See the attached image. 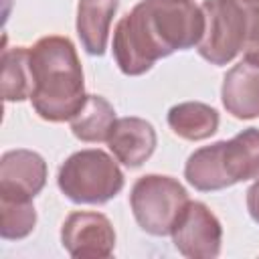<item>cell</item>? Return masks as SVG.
<instances>
[{
    "mask_svg": "<svg viewBox=\"0 0 259 259\" xmlns=\"http://www.w3.org/2000/svg\"><path fill=\"white\" fill-rule=\"evenodd\" d=\"M115 10L117 0H79L77 34L87 55L101 57L105 53Z\"/></svg>",
    "mask_w": 259,
    "mask_h": 259,
    "instance_id": "obj_12",
    "label": "cell"
},
{
    "mask_svg": "<svg viewBox=\"0 0 259 259\" xmlns=\"http://www.w3.org/2000/svg\"><path fill=\"white\" fill-rule=\"evenodd\" d=\"M247 210H249L251 219L259 225V178L247 190Z\"/></svg>",
    "mask_w": 259,
    "mask_h": 259,
    "instance_id": "obj_18",
    "label": "cell"
},
{
    "mask_svg": "<svg viewBox=\"0 0 259 259\" xmlns=\"http://www.w3.org/2000/svg\"><path fill=\"white\" fill-rule=\"evenodd\" d=\"M57 184L75 204H105L121 192L125 178L109 154L87 148L71 154L61 164Z\"/></svg>",
    "mask_w": 259,
    "mask_h": 259,
    "instance_id": "obj_4",
    "label": "cell"
},
{
    "mask_svg": "<svg viewBox=\"0 0 259 259\" xmlns=\"http://www.w3.org/2000/svg\"><path fill=\"white\" fill-rule=\"evenodd\" d=\"M166 121L178 138L188 142H200L217 134L221 119L214 107L202 101H184L168 109Z\"/></svg>",
    "mask_w": 259,
    "mask_h": 259,
    "instance_id": "obj_13",
    "label": "cell"
},
{
    "mask_svg": "<svg viewBox=\"0 0 259 259\" xmlns=\"http://www.w3.org/2000/svg\"><path fill=\"white\" fill-rule=\"evenodd\" d=\"M32 93L30 49L12 47L2 51V97L4 101H24Z\"/></svg>",
    "mask_w": 259,
    "mask_h": 259,
    "instance_id": "obj_15",
    "label": "cell"
},
{
    "mask_svg": "<svg viewBox=\"0 0 259 259\" xmlns=\"http://www.w3.org/2000/svg\"><path fill=\"white\" fill-rule=\"evenodd\" d=\"M204 34L202 8L192 0H142L113 28V59L123 75L148 73L156 61L186 51Z\"/></svg>",
    "mask_w": 259,
    "mask_h": 259,
    "instance_id": "obj_1",
    "label": "cell"
},
{
    "mask_svg": "<svg viewBox=\"0 0 259 259\" xmlns=\"http://www.w3.org/2000/svg\"><path fill=\"white\" fill-rule=\"evenodd\" d=\"M204 34L196 45L198 55L210 65L231 63L245 45L247 22L239 0H204Z\"/></svg>",
    "mask_w": 259,
    "mask_h": 259,
    "instance_id": "obj_6",
    "label": "cell"
},
{
    "mask_svg": "<svg viewBox=\"0 0 259 259\" xmlns=\"http://www.w3.org/2000/svg\"><path fill=\"white\" fill-rule=\"evenodd\" d=\"M245 22H247V34L243 45V59L259 65V0H239Z\"/></svg>",
    "mask_w": 259,
    "mask_h": 259,
    "instance_id": "obj_17",
    "label": "cell"
},
{
    "mask_svg": "<svg viewBox=\"0 0 259 259\" xmlns=\"http://www.w3.org/2000/svg\"><path fill=\"white\" fill-rule=\"evenodd\" d=\"M47 184V162L32 150H8L0 158V192L34 198Z\"/></svg>",
    "mask_w": 259,
    "mask_h": 259,
    "instance_id": "obj_9",
    "label": "cell"
},
{
    "mask_svg": "<svg viewBox=\"0 0 259 259\" xmlns=\"http://www.w3.org/2000/svg\"><path fill=\"white\" fill-rule=\"evenodd\" d=\"M188 202L186 188L172 176L144 174L130 192V206L142 231L154 237L172 233L174 223Z\"/></svg>",
    "mask_w": 259,
    "mask_h": 259,
    "instance_id": "obj_5",
    "label": "cell"
},
{
    "mask_svg": "<svg viewBox=\"0 0 259 259\" xmlns=\"http://www.w3.org/2000/svg\"><path fill=\"white\" fill-rule=\"evenodd\" d=\"M184 178L200 192L259 178V130L247 127L231 140L194 150L184 164Z\"/></svg>",
    "mask_w": 259,
    "mask_h": 259,
    "instance_id": "obj_3",
    "label": "cell"
},
{
    "mask_svg": "<svg viewBox=\"0 0 259 259\" xmlns=\"http://www.w3.org/2000/svg\"><path fill=\"white\" fill-rule=\"evenodd\" d=\"M115 123L113 105L101 95H87L81 109L71 117V132L77 140L97 144L107 142Z\"/></svg>",
    "mask_w": 259,
    "mask_h": 259,
    "instance_id": "obj_14",
    "label": "cell"
},
{
    "mask_svg": "<svg viewBox=\"0 0 259 259\" xmlns=\"http://www.w3.org/2000/svg\"><path fill=\"white\" fill-rule=\"evenodd\" d=\"M0 235L6 241H20L34 231L36 210L30 196L0 192Z\"/></svg>",
    "mask_w": 259,
    "mask_h": 259,
    "instance_id": "obj_16",
    "label": "cell"
},
{
    "mask_svg": "<svg viewBox=\"0 0 259 259\" xmlns=\"http://www.w3.org/2000/svg\"><path fill=\"white\" fill-rule=\"evenodd\" d=\"M176 251L188 259H214L223 245V225L200 200H188L172 227Z\"/></svg>",
    "mask_w": 259,
    "mask_h": 259,
    "instance_id": "obj_7",
    "label": "cell"
},
{
    "mask_svg": "<svg viewBox=\"0 0 259 259\" xmlns=\"http://www.w3.org/2000/svg\"><path fill=\"white\" fill-rule=\"evenodd\" d=\"M221 99L227 113L237 119L259 117V65L245 59L233 65L223 77Z\"/></svg>",
    "mask_w": 259,
    "mask_h": 259,
    "instance_id": "obj_11",
    "label": "cell"
},
{
    "mask_svg": "<svg viewBox=\"0 0 259 259\" xmlns=\"http://www.w3.org/2000/svg\"><path fill=\"white\" fill-rule=\"evenodd\" d=\"M32 93L38 117L51 123L71 121L85 103V81L77 49L71 38L49 34L30 47Z\"/></svg>",
    "mask_w": 259,
    "mask_h": 259,
    "instance_id": "obj_2",
    "label": "cell"
},
{
    "mask_svg": "<svg viewBox=\"0 0 259 259\" xmlns=\"http://www.w3.org/2000/svg\"><path fill=\"white\" fill-rule=\"evenodd\" d=\"M61 243L75 259H101L113 255L115 231L105 214L75 210L61 227Z\"/></svg>",
    "mask_w": 259,
    "mask_h": 259,
    "instance_id": "obj_8",
    "label": "cell"
},
{
    "mask_svg": "<svg viewBox=\"0 0 259 259\" xmlns=\"http://www.w3.org/2000/svg\"><path fill=\"white\" fill-rule=\"evenodd\" d=\"M158 136L150 121L142 117H119L115 119L111 134L107 138V146L117 162L127 168L142 166L156 150Z\"/></svg>",
    "mask_w": 259,
    "mask_h": 259,
    "instance_id": "obj_10",
    "label": "cell"
}]
</instances>
